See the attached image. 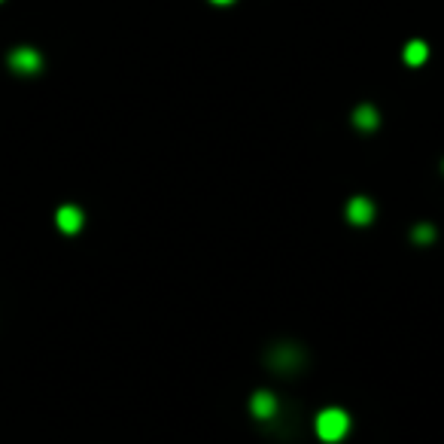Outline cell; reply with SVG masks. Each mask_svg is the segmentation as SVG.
I'll list each match as a JSON object with an SVG mask.
<instances>
[{
	"instance_id": "6da1fadb",
	"label": "cell",
	"mask_w": 444,
	"mask_h": 444,
	"mask_svg": "<svg viewBox=\"0 0 444 444\" xmlns=\"http://www.w3.org/2000/svg\"><path fill=\"white\" fill-rule=\"evenodd\" d=\"M347 429H350V417L341 408H326L317 417V436L322 441H329V444H335L347 436Z\"/></svg>"
},
{
	"instance_id": "7a4b0ae2",
	"label": "cell",
	"mask_w": 444,
	"mask_h": 444,
	"mask_svg": "<svg viewBox=\"0 0 444 444\" xmlns=\"http://www.w3.org/2000/svg\"><path fill=\"white\" fill-rule=\"evenodd\" d=\"M9 64H13V70H18V73H37L43 67V58H40L37 49L22 46V49H15L13 55H9Z\"/></svg>"
},
{
	"instance_id": "3957f363",
	"label": "cell",
	"mask_w": 444,
	"mask_h": 444,
	"mask_svg": "<svg viewBox=\"0 0 444 444\" xmlns=\"http://www.w3.org/2000/svg\"><path fill=\"white\" fill-rule=\"evenodd\" d=\"M347 219L353 222V226H368V222L374 219V204L368 198H353L347 204Z\"/></svg>"
},
{
	"instance_id": "277c9868",
	"label": "cell",
	"mask_w": 444,
	"mask_h": 444,
	"mask_svg": "<svg viewBox=\"0 0 444 444\" xmlns=\"http://www.w3.org/2000/svg\"><path fill=\"white\" fill-rule=\"evenodd\" d=\"M55 222H58V228L64 231V235H77V231L82 228V210L73 207V204H64L58 210V216H55Z\"/></svg>"
},
{
	"instance_id": "5b68a950",
	"label": "cell",
	"mask_w": 444,
	"mask_h": 444,
	"mask_svg": "<svg viewBox=\"0 0 444 444\" xmlns=\"http://www.w3.org/2000/svg\"><path fill=\"white\" fill-rule=\"evenodd\" d=\"M249 411H253L259 420H271L277 414V399L271 393H256L253 402H249Z\"/></svg>"
},
{
	"instance_id": "8992f818",
	"label": "cell",
	"mask_w": 444,
	"mask_h": 444,
	"mask_svg": "<svg viewBox=\"0 0 444 444\" xmlns=\"http://www.w3.org/2000/svg\"><path fill=\"white\" fill-rule=\"evenodd\" d=\"M377 122H381V116H377V110H374L372 104L356 107V113H353V125L359 128V131H374Z\"/></svg>"
},
{
	"instance_id": "52a82bcc",
	"label": "cell",
	"mask_w": 444,
	"mask_h": 444,
	"mask_svg": "<svg viewBox=\"0 0 444 444\" xmlns=\"http://www.w3.org/2000/svg\"><path fill=\"white\" fill-rule=\"evenodd\" d=\"M271 365L280 368V372H295V368L301 365V353H299V350H277Z\"/></svg>"
},
{
	"instance_id": "ba28073f",
	"label": "cell",
	"mask_w": 444,
	"mask_h": 444,
	"mask_svg": "<svg viewBox=\"0 0 444 444\" xmlns=\"http://www.w3.org/2000/svg\"><path fill=\"white\" fill-rule=\"evenodd\" d=\"M429 58V46L423 40H411L405 46V64H411V67H420L423 61Z\"/></svg>"
},
{
	"instance_id": "9c48e42d",
	"label": "cell",
	"mask_w": 444,
	"mask_h": 444,
	"mask_svg": "<svg viewBox=\"0 0 444 444\" xmlns=\"http://www.w3.org/2000/svg\"><path fill=\"white\" fill-rule=\"evenodd\" d=\"M436 237V231H432V226H417V231H414V240L417 244H426V240Z\"/></svg>"
},
{
	"instance_id": "30bf717a",
	"label": "cell",
	"mask_w": 444,
	"mask_h": 444,
	"mask_svg": "<svg viewBox=\"0 0 444 444\" xmlns=\"http://www.w3.org/2000/svg\"><path fill=\"white\" fill-rule=\"evenodd\" d=\"M214 4H219V6H222V4H235V0H214Z\"/></svg>"
}]
</instances>
